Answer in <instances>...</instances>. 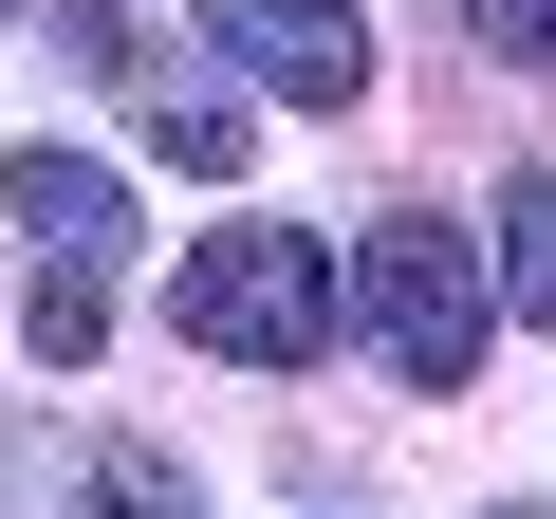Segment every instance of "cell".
I'll return each mask as SVG.
<instances>
[{"mask_svg":"<svg viewBox=\"0 0 556 519\" xmlns=\"http://www.w3.org/2000/svg\"><path fill=\"white\" fill-rule=\"evenodd\" d=\"M93 519H204V482H186L167 445H112V464H93Z\"/></svg>","mask_w":556,"mask_h":519,"instance_id":"52a82bcc","label":"cell"},{"mask_svg":"<svg viewBox=\"0 0 556 519\" xmlns=\"http://www.w3.org/2000/svg\"><path fill=\"white\" fill-rule=\"evenodd\" d=\"M204 38L241 75H278L298 112H353L371 93V20H353V0H204Z\"/></svg>","mask_w":556,"mask_h":519,"instance_id":"3957f363","label":"cell"},{"mask_svg":"<svg viewBox=\"0 0 556 519\" xmlns=\"http://www.w3.org/2000/svg\"><path fill=\"white\" fill-rule=\"evenodd\" d=\"M353 316H371V353H390L408 390H464V371H482L501 279H482V241H464L445 204H390V223L353 241Z\"/></svg>","mask_w":556,"mask_h":519,"instance_id":"7a4b0ae2","label":"cell"},{"mask_svg":"<svg viewBox=\"0 0 556 519\" xmlns=\"http://www.w3.org/2000/svg\"><path fill=\"white\" fill-rule=\"evenodd\" d=\"M501 519H556V501H501Z\"/></svg>","mask_w":556,"mask_h":519,"instance_id":"9c48e42d","label":"cell"},{"mask_svg":"<svg viewBox=\"0 0 556 519\" xmlns=\"http://www.w3.org/2000/svg\"><path fill=\"white\" fill-rule=\"evenodd\" d=\"M0 223H20L38 279H75V298H112V260H130V186L75 167V149H20V167H0Z\"/></svg>","mask_w":556,"mask_h":519,"instance_id":"277c9868","label":"cell"},{"mask_svg":"<svg viewBox=\"0 0 556 519\" xmlns=\"http://www.w3.org/2000/svg\"><path fill=\"white\" fill-rule=\"evenodd\" d=\"M167 316H186V353L298 371V353H334V241L316 223H223V241H186Z\"/></svg>","mask_w":556,"mask_h":519,"instance_id":"6da1fadb","label":"cell"},{"mask_svg":"<svg viewBox=\"0 0 556 519\" xmlns=\"http://www.w3.org/2000/svg\"><path fill=\"white\" fill-rule=\"evenodd\" d=\"M130 112H149V149H186V167H204V186H223V167H241V149H260V130H241V112H223V93H186V75H167V93H130Z\"/></svg>","mask_w":556,"mask_h":519,"instance_id":"8992f818","label":"cell"},{"mask_svg":"<svg viewBox=\"0 0 556 519\" xmlns=\"http://www.w3.org/2000/svg\"><path fill=\"white\" fill-rule=\"evenodd\" d=\"M501 298H519V316H556V167H519V186H501Z\"/></svg>","mask_w":556,"mask_h":519,"instance_id":"5b68a950","label":"cell"},{"mask_svg":"<svg viewBox=\"0 0 556 519\" xmlns=\"http://www.w3.org/2000/svg\"><path fill=\"white\" fill-rule=\"evenodd\" d=\"M0 20H20V0H0Z\"/></svg>","mask_w":556,"mask_h":519,"instance_id":"30bf717a","label":"cell"},{"mask_svg":"<svg viewBox=\"0 0 556 519\" xmlns=\"http://www.w3.org/2000/svg\"><path fill=\"white\" fill-rule=\"evenodd\" d=\"M482 20V56H519V75H556V0H464Z\"/></svg>","mask_w":556,"mask_h":519,"instance_id":"ba28073f","label":"cell"}]
</instances>
